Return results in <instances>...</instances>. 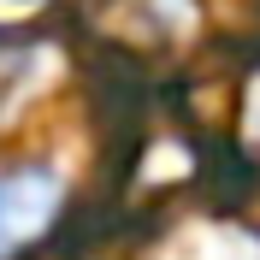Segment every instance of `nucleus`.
<instances>
[{
  "instance_id": "nucleus-1",
  "label": "nucleus",
  "mask_w": 260,
  "mask_h": 260,
  "mask_svg": "<svg viewBox=\"0 0 260 260\" xmlns=\"http://www.w3.org/2000/svg\"><path fill=\"white\" fill-rule=\"evenodd\" d=\"M71 183L53 160L18 154L0 160V260H24L36 243H48L53 225L65 219Z\"/></svg>"
},
{
  "instance_id": "nucleus-2",
  "label": "nucleus",
  "mask_w": 260,
  "mask_h": 260,
  "mask_svg": "<svg viewBox=\"0 0 260 260\" xmlns=\"http://www.w3.org/2000/svg\"><path fill=\"white\" fill-rule=\"evenodd\" d=\"M30 65H36V59H30L24 48H6V42H0V101L24 89V77H30Z\"/></svg>"
}]
</instances>
